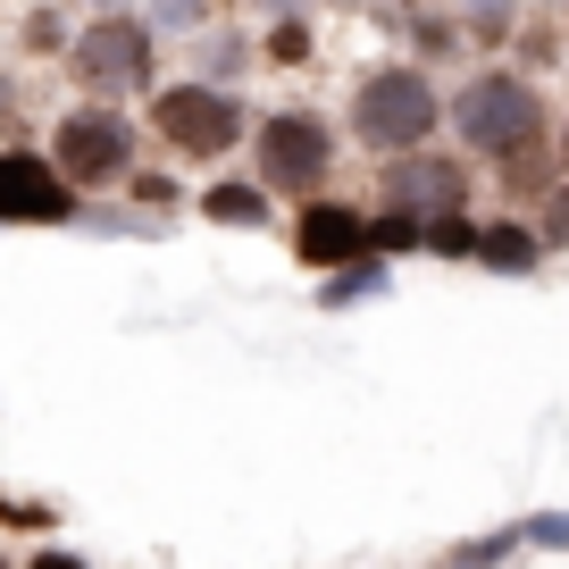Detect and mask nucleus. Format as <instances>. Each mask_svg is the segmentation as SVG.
Masks as SVG:
<instances>
[{
	"instance_id": "nucleus-7",
	"label": "nucleus",
	"mask_w": 569,
	"mask_h": 569,
	"mask_svg": "<svg viewBox=\"0 0 569 569\" xmlns=\"http://www.w3.org/2000/svg\"><path fill=\"white\" fill-rule=\"evenodd\" d=\"M260 160H268V177H319L327 168V134L310 118H268Z\"/></svg>"
},
{
	"instance_id": "nucleus-1",
	"label": "nucleus",
	"mask_w": 569,
	"mask_h": 569,
	"mask_svg": "<svg viewBox=\"0 0 569 569\" xmlns=\"http://www.w3.org/2000/svg\"><path fill=\"white\" fill-rule=\"evenodd\" d=\"M528 126H536V92L519 76H486V84L461 92V134L486 142V151H511Z\"/></svg>"
},
{
	"instance_id": "nucleus-6",
	"label": "nucleus",
	"mask_w": 569,
	"mask_h": 569,
	"mask_svg": "<svg viewBox=\"0 0 569 569\" xmlns=\"http://www.w3.org/2000/svg\"><path fill=\"white\" fill-rule=\"evenodd\" d=\"M76 68H84V84H142V68H151V42H142V26H92L84 42H76Z\"/></svg>"
},
{
	"instance_id": "nucleus-2",
	"label": "nucleus",
	"mask_w": 569,
	"mask_h": 569,
	"mask_svg": "<svg viewBox=\"0 0 569 569\" xmlns=\"http://www.w3.org/2000/svg\"><path fill=\"white\" fill-rule=\"evenodd\" d=\"M427 126H436V101H427V84L419 76H377L369 92H360V134L369 142H393V151H402V142H419Z\"/></svg>"
},
{
	"instance_id": "nucleus-5",
	"label": "nucleus",
	"mask_w": 569,
	"mask_h": 569,
	"mask_svg": "<svg viewBox=\"0 0 569 569\" xmlns=\"http://www.w3.org/2000/svg\"><path fill=\"white\" fill-rule=\"evenodd\" d=\"M59 168H68L76 184H101L126 168V118H101V109H84V118L59 126Z\"/></svg>"
},
{
	"instance_id": "nucleus-4",
	"label": "nucleus",
	"mask_w": 569,
	"mask_h": 569,
	"mask_svg": "<svg viewBox=\"0 0 569 569\" xmlns=\"http://www.w3.org/2000/svg\"><path fill=\"white\" fill-rule=\"evenodd\" d=\"M160 134L177 142V151H227L234 142V101H218V92H201V84H177V92H160Z\"/></svg>"
},
{
	"instance_id": "nucleus-3",
	"label": "nucleus",
	"mask_w": 569,
	"mask_h": 569,
	"mask_svg": "<svg viewBox=\"0 0 569 569\" xmlns=\"http://www.w3.org/2000/svg\"><path fill=\"white\" fill-rule=\"evenodd\" d=\"M68 168L59 160H34V151H0V218H68L76 193H68Z\"/></svg>"
},
{
	"instance_id": "nucleus-9",
	"label": "nucleus",
	"mask_w": 569,
	"mask_h": 569,
	"mask_svg": "<svg viewBox=\"0 0 569 569\" xmlns=\"http://www.w3.org/2000/svg\"><path fill=\"white\" fill-rule=\"evenodd\" d=\"M210 218H260V193H210Z\"/></svg>"
},
{
	"instance_id": "nucleus-8",
	"label": "nucleus",
	"mask_w": 569,
	"mask_h": 569,
	"mask_svg": "<svg viewBox=\"0 0 569 569\" xmlns=\"http://www.w3.org/2000/svg\"><path fill=\"white\" fill-rule=\"evenodd\" d=\"M352 243H360V227L343 210H310L302 218V251L310 260H352Z\"/></svg>"
}]
</instances>
